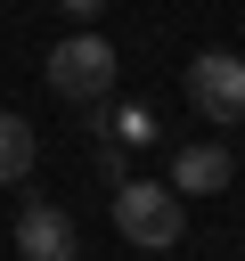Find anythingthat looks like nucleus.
Returning <instances> with one entry per match:
<instances>
[{
    "label": "nucleus",
    "mask_w": 245,
    "mask_h": 261,
    "mask_svg": "<svg viewBox=\"0 0 245 261\" xmlns=\"http://www.w3.org/2000/svg\"><path fill=\"white\" fill-rule=\"evenodd\" d=\"M114 228H122L131 245L163 253V245L188 237V204L172 196V179H122V188H114Z\"/></svg>",
    "instance_id": "1"
},
{
    "label": "nucleus",
    "mask_w": 245,
    "mask_h": 261,
    "mask_svg": "<svg viewBox=\"0 0 245 261\" xmlns=\"http://www.w3.org/2000/svg\"><path fill=\"white\" fill-rule=\"evenodd\" d=\"M114 73H122V57H114L98 33H74V41L49 49V90H57L65 106H98V98L114 90Z\"/></svg>",
    "instance_id": "2"
},
{
    "label": "nucleus",
    "mask_w": 245,
    "mask_h": 261,
    "mask_svg": "<svg viewBox=\"0 0 245 261\" xmlns=\"http://www.w3.org/2000/svg\"><path fill=\"white\" fill-rule=\"evenodd\" d=\"M188 106L204 114V122H245V57L237 49H204V57H188Z\"/></svg>",
    "instance_id": "3"
},
{
    "label": "nucleus",
    "mask_w": 245,
    "mask_h": 261,
    "mask_svg": "<svg viewBox=\"0 0 245 261\" xmlns=\"http://www.w3.org/2000/svg\"><path fill=\"white\" fill-rule=\"evenodd\" d=\"M16 261H82V228H74V212L49 204V196H33V204L16 212Z\"/></svg>",
    "instance_id": "4"
},
{
    "label": "nucleus",
    "mask_w": 245,
    "mask_h": 261,
    "mask_svg": "<svg viewBox=\"0 0 245 261\" xmlns=\"http://www.w3.org/2000/svg\"><path fill=\"white\" fill-rule=\"evenodd\" d=\"M229 179H237V155L220 139H196V147L172 155V196H220Z\"/></svg>",
    "instance_id": "5"
},
{
    "label": "nucleus",
    "mask_w": 245,
    "mask_h": 261,
    "mask_svg": "<svg viewBox=\"0 0 245 261\" xmlns=\"http://www.w3.org/2000/svg\"><path fill=\"white\" fill-rule=\"evenodd\" d=\"M33 155H41L33 122H24V114H0V188H16V179L33 171Z\"/></svg>",
    "instance_id": "6"
},
{
    "label": "nucleus",
    "mask_w": 245,
    "mask_h": 261,
    "mask_svg": "<svg viewBox=\"0 0 245 261\" xmlns=\"http://www.w3.org/2000/svg\"><path fill=\"white\" fill-rule=\"evenodd\" d=\"M106 139H114V147H147V139H155V114H147V106H122V114L106 122Z\"/></svg>",
    "instance_id": "7"
},
{
    "label": "nucleus",
    "mask_w": 245,
    "mask_h": 261,
    "mask_svg": "<svg viewBox=\"0 0 245 261\" xmlns=\"http://www.w3.org/2000/svg\"><path fill=\"white\" fill-rule=\"evenodd\" d=\"M57 8H65V16H74V24H90V16H98V8H106V0H57Z\"/></svg>",
    "instance_id": "8"
}]
</instances>
